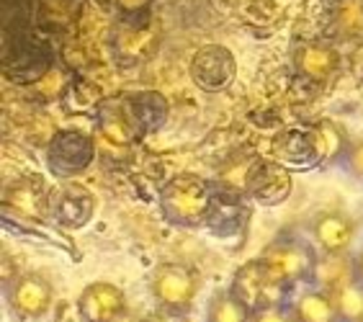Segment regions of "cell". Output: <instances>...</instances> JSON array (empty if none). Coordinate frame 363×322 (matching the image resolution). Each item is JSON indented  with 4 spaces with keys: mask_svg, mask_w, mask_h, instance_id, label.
Masks as SVG:
<instances>
[{
    "mask_svg": "<svg viewBox=\"0 0 363 322\" xmlns=\"http://www.w3.org/2000/svg\"><path fill=\"white\" fill-rule=\"evenodd\" d=\"M191 83L203 93H224L238 77V60L222 44H203L191 57Z\"/></svg>",
    "mask_w": 363,
    "mask_h": 322,
    "instance_id": "obj_7",
    "label": "cell"
},
{
    "mask_svg": "<svg viewBox=\"0 0 363 322\" xmlns=\"http://www.w3.org/2000/svg\"><path fill=\"white\" fill-rule=\"evenodd\" d=\"M3 214L21 217L26 222L49 219V189L39 175H26L8 183L3 191Z\"/></svg>",
    "mask_w": 363,
    "mask_h": 322,
    "instance_id": "obj_12",
    "label": "cell"
},
{
    "mask_svg": "<svg viewBox=\"0 0 363 322\" xmlns=\"http://www.w3.org/2000/svg\"><path fill=\"white\" fill-rule=\"evenodd\" d=\"M252 322H296L289 304H271L252 312Z\"/></svg>",
    "mask_w": 363,
    "mask_h": 322,
    "instance_id": "obj_24",
    "label": "cell"
},
{
    "mask_svg": "<svg viewBox=\"0 0 363 322\" xmlns=\"http://www.w3.org/2000/svg\"><path fill=\"white\" fill-rule=\"evenodd\" d=\"M350 276H356L350 255H322L320 252V263H317L315 281L312 284L333 292L335 287H340L342 281H348Z\"/></svg>",
    "mask_w": 363,
    "mask_h": 322,
    "instance_id": "obj_22",
    "label": "cell"
},
{
    "mask_svg": "<svg viewBox=\"0 0 363 322\" xmlns=\"http://www.w3.org/2000/svg\"><path fill=\"white\" fill-rule=\"evenodd\" d=\"M312 142H315V160L317 168H330L335 162H342L350 148L348 132L335 119H317L309 124Z\"/></svg>",
    "mask_w": 363,
    "mask_h": 322,
    "instance_id": "obj_17",
    "label": "cell"
},
{
    "mask_svg": "<svg viewBox=\"0 0 363 322\" xmlns=\"http://www.w3.org/2000/svg\"><path fill=\"white\" fill-rule=\"evenodd\" d=\"M291 65L309 83H328L340 70V52L330 42H312V39H299L291 47Z\"/></svg>",
    "mask_w": 363,
    "mask_h": 322,
    "instance_id": "obj_13",
    "label": "cell"
},
{
    "mask_svg": "<svg viewBox=\"0 0 363 322\" xmlns=\"http://www.w3.org/2000/svg\"><path fill=\"white\" fill-rule=\"evenodd\" d=\"M230 289L252 309V312L260 307H271V304H284V296L291 294V289L281 287V284H276V281L268 276V271L263 268L260 258H252V260H247V263H242V266L235 271V276H232Z\"/></svg>",
    "mask_w": 363,
    "mask_h": 322,
    "instance_id": "obj_9",
    "label": "cell"
},
{
    "mask_svg": "<svg viewBox=\"0 0 363 322\" xmlns=\"http://www.w3.org/2000/svg\"><path fill=\"white\" fill-rule=\"evenodd\" d=\"M289 307H291L296 322H340L333 294H330L328 289L315 287V284L301 289Z\"/></svg>",
    "mask_w": 363,
    "mask_h": 322,
    "instance_id": "obj_18",
    "label": "cell"
},
{
    "mask_svg": "<svg viewBox=\"0 0 363 322\" xmlns=\"http://www.w3.org/2000/svg\"><path fill=\"white\" fill-rule=\"evenodd\" d=\"M121 104H124L126 116H129L140 137L157 132L168 119V101L162 99L157 91L132 93V96L121 99Z\"/></svg>",
    "mask_w": 363,
    "mask_h": 322,
    "instance_id": "obj_16",
    "label": "cell"
},
{
    "mask_svg": "<svg viewBox=\"0 0 363 322\" xmlns=\"http://www.w3.org/2000/svg\"><path fill=\"white\" fill-rule=\"evenodd\" d=\"M342 168L348 170V175H353L356 181H363V137L356 142H350L348 152L340 162Z\"/></svg>",
    "mask_w": 363,
    "mask_h": 322,
    "instance_id": "obj_25",
    "label": "cell"
},
{
    "mask_svg": "<svg viewBox=\"0 0 363 322\" xmlns=\"http://www.w3.org/2000/svg\"><path fill=\"white\" fill-rule=\"evenodd\" d=\"M98 132L113 148H129L134 140H140V134H137L134 124L129 121V116H126L121 101H111V104L101 106V111H98Z\"/></svg>",
    "mask_w": 363,
    "mask_h": 322,
    "instance_id": "obj_19",
    "label": "cell"
},
{
    "mask_svg": "<svg viewBox=\"0 0 363 322\" xmlns=\"http://www.w3.org/2000/svg\"><path fill=\"white\" fill-rule=\"evenodd\" d=\"M199 292H201V276L189 263L168 260V263L155 266L150 276V294L157 309L191 312Z\"/></svg>",
    "mask_w": 363,
    "mask_h": 322,
    "instance_id": "obj_3",
    "label": "cell"
},
{
    "mask_svg": "<svg viewBox=\"0 0 363 322\" xmlns=\"http://www.w3.org/2000/svg\"><path fill=\"white\" fill-rule=\"evenodd\" d=\"M335 28L342 36L363 34V0H340L335 8Z\"/></svg>",
    "mask_w": 363,
    "mask_h": 322,
    "instance_id": "obj_23",
    "label": "cell"
},
{
    "mask_svg": "<svg viewBox=\"0 0 363 322\" xmlns=\"http://www.w3.org/2000/svg\"><path fill=\"white\" fill-rule=\"evenodd\" d=\"M271 157L284 162V165L291 170L317 168L315 142H312V129H309V124L281 132L271 145Z\"/></svg>",
    "mask_w": 363,
    "mask_h": 322,
    "instance_id": "obj_15",
    "label": "cell"
},
{
    "mask_svg": "<svg viewBox=\"0 0 363 322\" xmlns=\"http://www.w3.org/2000/svg\"><path fill=\"white\" fill-rule=\"evenodd\" d=\"M113 322H147V317L134 315V312H124V315H121L119 320H113Z\"/></svg>",
    "mask_w": 363,
    "mask_h": 322,
    "instance_id": "obj_28",
    "label": "cell"
},
{
    "mask_svg": "<svg viewBox=\"0 0 363 322\" xmlns=\"http://www.w3.org/2000/svg\"><path fill=\"white\" fill-rule=\"evenodd\" d=\"M6 307L18 322H36L55 307V284L44 271H21L6 284Z\"/></svg>",
    "mask_w": 363,
    "mask_h": 322,
    "instance_id": "obj_4",
    "label": "cell"
},
{
    "mask_svg": "<svg viewBox=\"0 0 363 322\" xmlns=\"http://www.w3.org/2000/svg\"><path fill=\"white\" fill-rule=\"evenodd\" d=\"M353 271H356V279L363 281V248L353 255Z\"/></svg>",
    "mask_w": 363,
    "mask_h": 322,
    "instance_id": "obj_27",
    "label": "cell"
},
{
    "mask_svg": "<svg viewBox=\"0 0 363 322\" xmlns=\"http://www.w3.org/2000/svg\"><path fill=\"white\" fill-rule=\"evenodd\" d=\"M240 189L247 194L252 204L260 206H281L289 201L294 191V175L291 168L284 162L273 160V157H258L252 155L247 160V168L242 175V186Z\"/></svg>",
    "mask_w": 363,
    "mask_h": 322,
    "instance_id": "obj_6",
    "label": "cell"
},
{
    "mask_svg": "<svg viewBox=\"0 0 363 322\" xmlns=\"http://www.w3.org/2000/svg\"><path fill=\"white\" fill-rule=\"evenodd\" d=\"M147 322H194L191 320V312H170V309H157L150 317Z\"/></svg>",
    "mask_w": 363,
    "mask_h": 322,
    "instance_id": "obj_26",
    "label": "cell"
},
{
    "mask_svg": "<svg viewBox=\"0 0 363 322\" xmlns=\"http://www.w3.org/2000/svg\"><path fill=\"white\" fill-rule=\"evenodd\" d=\"M96 214V196L75 181L49 189V219L65 230H80Z\"/></svg>",
    "mask_w": 363,
    "mask_h": 322,
    "instance_id": "obj_10",
    "label": "cell"
},
{
    "mask_svg": "<svg viewBox=\"0 0 363 322\" xmlns=\"http://www.w3.org/2000/svg\"><path fill=\"white\" fill-rule=\"evenodd\" d=\"M330 294L335 299L340 322H363V281L350 276L348 281H342L340 287L333 289Z\"/></svg>",
    "mask_w": 363,
    "mask_h": 322,
    "instance_id": "obj_21",
    "label": "cell"
},
{
    "mask_svg": "<svg viewBox=\"0 0 363 322\" xmlns=\"http://www.w3.org/2000/svg\"><path fill=\"white\" fill-rule=\"evenodd\" d=\"M258 258L276 284L294 292L296 287H307L315 281L320 250H317L315 243H307V240L281 238L271 243Z\"/></svg>",
    "mask_w": 363,
    "mask_h": 322,
    "instance_id": "obj_2",
    "label": "cell"
},
{
    "mask_svg": "<svg viewBox=\"0 0 363 322\" xmlns=\"http://www.w3.org/2000/svg\"><path fill=\"white\" fill-rule=\"evenodd\" d=\"M77 312L83 322H113L129 312L124 289L111 281H93L77 296Z\"/></svg>",
    "mask_w": 363,
    "mask_h": 322,
    "instance_id": "obj_14",
    "label": "cell"
},
{
    "mask_svg": "<svg viewBox=\"0 0 363 322\" xmlns=\"http://www.w3.org/2000/svg\"><path fill=\"white\" fill-rule=\"evenodd\" d=\"M206 322H252V309L232 289L211 296L206 307Z\"/></svg>",
    "mask_w": 363,
    "mask_h": 322,
    "instance_id": "obj_20",
    "label": "cell"
},
{
    "mask_svg": "<svg viewBox=\"0 0 363 322\" xmlns=\"http://www.w3.org/2000/svg\"><path fill=\"white\" fill-rule=\"evenodd\" d=\"M217 183L196 173H175L160 189V211L173 227H206Z\"/></svg>",
    "mask_w": 363,
    "mask_h": 322,
    "instance_id": "obj_1",
    "label": "cell"
},
{
    "mask_svg": "<svg viewBox=\"0 0 363 322\" xmlns=\"http://www.w3.org/2000/svg\"><path fill=\"white\" fill-rule=\"evenodd\" d=\"M309 232L322 255H348L350 248L356 245L358 222L340 209H328L312 219Z\"/></svg>",
    "mask_w": 363,
    "mask_h": 322,
    "instance_id": "obj_11",
    "label": "cell"
},
{
    "mask_svg": "<svg viewBox=\"0 0 363 322\" xmlns=\"http://www.w3.org/2000/svg\"><path fill=\"white\" fill-rule=\"evenodd\" d=\"M96 140L77 129H60L47 142V170L60 181H75L96 162Z\"/></svg>",
    "mask_w": 363,
    "mask_h": 322,
    "instance_id": "obj_5",
    "label": "cell"
},
{
    "mask_svg": "<svg viewBox=\"0 0 363 322\" xmlns=\"http://www.w3.org/2000/svg\"><path fill=\"white\" fill-rule=\"evenodd\" d=\"M250 199L247 194L235 186H224L217 183V194L211 201L209 219H206V230H211L214 238H235L242 235L250 224Z\"/></svg>",
    "mask_w": 363,
    "mask_h": 322,
    "instance_id": "obj_8",
    "label": "cell"
}]
</instances>
